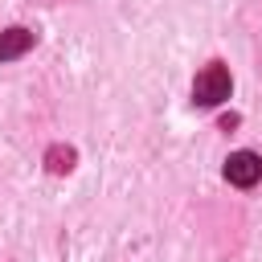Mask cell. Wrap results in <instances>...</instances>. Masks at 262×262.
<instances>
[{
  "label": "cell",
  "mask_w": 262,
  "mask_h": 262,
  "mask_svg": "<svg viewBox=\"0 0 262 262\" xmlns=\"http://www.w3.org/2000/svg\"><path fill=\"white\" fill-rule=\"evenodd\" d=\"M33 45H37V33L25 29V25H12V29L0 33V61H16V57L29 53Z\"/></svg>",
  "instance_id": "3957f363"
},
{
  "label": "cell",
  "mask_w": 262,
  "mask_h": 262,
  "mask_svg": "<svg viewBox=\"0 0 262 262\" xmlns=\"http://www.w3.org/2000/svg\"><path fill=\"white\" fill-rule=\"evenodd\" d=\"M229 90H233L229 70H225L221 61H209V66L196 74V82H192V102H196V106H221V102L229 98Z\"/></svg>",
  "instance_id": "6da1fadb"
},
{
  "label": "cell",
  "mask_w": 262,
  "mask_h": 262,
  "mask_svg": "<svg viewBox=\"0 0 262 262\" xmlns=\"http://www.w3.org/2000/svg\"><path fill=\"white\" fill-rule=\"evenodd\" d=\"M237 127V115H221V131H233Z\"/></svg>",
  "instance_id": "5b68a950"
},
{
  "label": "cell",
  "mask_w": 262,
  "mask_h": 262,
  "mask_svg": "<svg viewBox=\"0 0 262 262\" xmlns=\"http://www.w3.org/2000/svg\"><path fill=\"white\" fill-rule=\"evenodd\" d=\"M225 180L237 184V188H254V184L262 180V156H254V151H233V156L225 160Z\"/></svg>",
  "instance_id": "7a4b0ae2"
},
{
  "label": "cell",
  "mask_w": 262,
  "mask_h": 262,
  "mask_svg": "<svg viewBox=\"0 0 262 262\" xmlns=\"http://www.w3.org/2000/svg\"><path fill=\"white\" fill-rule=\"evenodd\" d=\"M74 147H66V143H53L49 151H45V168L53 172V176H66V172H74Z\"/></svg>",
  "instance_id": "277c9868"
}]
</instances>
